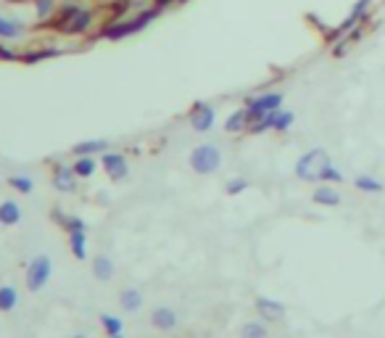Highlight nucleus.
Listing matches in <instances>:
<instances>
[{
    "label": "nucleus",
    "instance_id": "17",
    "mask_svg": "<svg viewBox=\"0 0 385 338\" xmlns=\"http://www.w3.org/2000/svg\"><path fill=\"white\" fill-rule=\"evenodd\" d=\"M248 127H251V119H248V109H246V106L238 111H232L227 117V122H225V130H227L229 135L243 133V130H248Z\"/></svg>",
    "mask_w": 385,
    "mask_h": 338
},
{
    "label": "nucleus",
    "instance_id": "27",
    "mask_svg": "<svg viewBox=\"0 0 385 338\" xmlns=\"http://www.w3.org/2000/svg\"><path fill=\"white\" fill-rule=\"evenodd\" d=\"M0 61H6V64H22V50L13 48L11 43H6V40H0Z\"/></svg>",
    "mask_w": 385,
    "mask_h": 338
},
{
    "label": "nucleus",
    "instance_id": "21",
    "mask_svg": "<svg viewBox=\"0 0 385 338\" xmlns=\"http://www.w3.org/2000/svg\"><path fill=\"white\" fill-rule=\"evenodd\" d=\"M93 272L98 280H111L114 278V262H111L106 254H98L93 259Z\"/></svg>",
    "mask_w": 385,
    "mask_h": 338
},
{
    "label": "nucleus",
    "instance_id": "28",
    "mask_svg": "<svg viewBox=\"0 0 385 338\" xmlns=\"http://www.w3.org/2000/svg\"><path fill=\"white\" fill-rule=\"evenodd\" d=\"M293 122H296L293 111L277 109V114H275V127H272V130H277V133H285V130H290V124H293Z\"/></svg>",
    "mask_w": 385,
    "mask_h": 338
},
{
    "label": "nucleus",
    "instance_id": "9",
    "mask_svg": "<svg viewBox=\"0 0 385 338\" xmlns=\"http://www.w3.org/2000/svg\"><path fill=\"white\" fill-rule=\"evenodd\" d=\"M100 167H103V172L109 175L111 180H124L127 177V172H130V167H127V156L124 154H119V151H106V154H100Z\"/></svg>",
    "mask_w": 385,
    "mask_h": 338
},
{
    "label": "nucleus",
    "instance_id": "23",
    "mask_svg": "<svg viewBox=\"0 0 385 338\" xmlns=\"http://www.w3.org/2000/svg\"><path fill=\"white\" fill-rule=\"evenodd\" d=\"M19 307V293L13 286H0V312H13Z\"/></svg>",
    "mask_w": 385,
    "mask_h": 338
},
{
    "label": "nucleus",
    "instance_id": "15",
    "mask_svg": "<svg viewBox=\"0 0 385 338\" xmlns=\"http://www.w3.org/2000/svg\"><path fill=\"white\" fill-rule=\"evenodd\" d=\"M109 151V140L103 138H93V140H82L72 148L74 156H96V154H106Z\"/></svg>",
    "mask_w": 385,
    "mask_h": 338
},
{
    "label": "nucleus",
    "instance_id": "32",
    "mask_svg": "<svg viewBox=\"0 0 385 338\" xmlns=\"http://www.w3.org/2000/svg\"><path fill=\"white\" fill-rule=\"evenodd\" d=\"M174 3H188V0H151V6H156V8H169V6H174Z\"/></svg>",
    "mask_w": 385,
    "mask_h": 338
},
{
    "label": "nucleus",
    "instance_id": "5",
    "mask_svg": "<svg viewBox=\"0 0 385 338\" xmlns=\"http://www.w3.org/2000/svg\"><path fill=\"white\" fill-rule=\"evenodd\" d=\"M190 167H192V172H198V175H211V172H217V169L222 167V151L211 143L195 145L190 154Z\"/></svg>",
    "mask_w": 385,
    "mask_h": 338
},
{
    "label": "nucleus",
    "instance_id": "3",
    "mask_svg": "<svg viewBox=\"0 0 385 338\" xmlns=\"http://www.w3.org/2000/svg\"><path fill=\"white\" fill-rule=\"evenodd\" d=\"M327 164H333L330 156H327V151L312 148V151H306V154L296 161V177H299V180H306V182L322 180V172H325Z\"/></svg>",
    "mask_w": 385,
    "mask_h": 338
},
{
    "label": "nucleus",
    "instance_id": "12",
    "mask_svg": "<svg viewBox=\"0 0 385 338\" xmlns=\"http://www.w3.org/2000/svg\"><path fill=\"white\" fill-rule=\"evenodd\" d=\"M29 6H32V11H35V22L40 27H45L56 16L59 11L61 0H29Z\"/></svg>",
    "mask_w": 385,
    "mask_h": 338
},
{
    "label": "nucleus",
    "instance_id": "31",
    "mask_svg": "<svg viewBox=\"0 0 385 338\" xmlns=\"http://www.w3.org/2000/svg\"><path fill=\"white\" fill-rule=\"evenodd\" d=\"M246 188H248V180H243V177H235V180H229V182H227V193H229V196L243 193Z\"/></svg>",
    "mask_w": 385,
    "mask_h": 338
},
{
    "label": "nucleus",
    "instance_id": "1",
    "mask_svg": "<svg viewBox=\"0 0 385 338\" xmlns=\"http://www.w3.org/2000/svg\"><path fill=\"white\" fill-rule=\"evenodd\" d=\"M45 27H50L56 35L63 37H84L90 32H96L98 11L90 8L82 0H61L56 16Z\"/></svg>",
    "mask_w": 385,
    "mask_h": 338
},
{
    "label": "nucleus",
    "instance_id": "33",
    "mask_svg": "<svg viewBox=\"0 0 385 338\" xmlns=\"http://www.w3.org/2000/svg\"><path fill=\"white\" fill-rule=\"evenodd\" d=\"M69 338H87V336H82V333H77V336H69Z\"/></svg>",
    "mask_w": 385,
    "mask_h": 338
},
{
    "label": "nucleus",
    "instance_id": "25",
    "mask_svg": "<svg viewBox=\"0 0 385 338\" xmlns=\"http://www.w3.org/2000/svg\"><path fill=\"white\" fill-rule=\"evenodd\" d=\"M100 328L106 330V336H119L121 330H124V323H121V317H114V314H100Z\"/></svg>",
    "mask_w": 385,
    "mask_h": 338
},
{
    "label": "nucleus",
    "instance_id": "4",
    "mask_svg": "<svg viewBox=\"0 0 385 338\" xmlns=\"http://www.w3.org/2000/svg\"><path fill=\"white\" fill-rule=\"evenodd\" d=\"M50 275H53V262H50L48 254H37L35 259L29 262V267H27V291L29 293H37V291H43L45 286H48Z\"/></svg>",
    "mask_w": 385,
    "mask_h": 338
},
{
    "label": "nucleus",
    "instance_id": "26",
    "mask_svg": "<svg viewBox=\"0 0 385 338\" xmlns=\"http://www.w3.org/2000/svg\"><path fill=\"white\" fill-rule=\"evenodd\" d=\"M354 185H356L359 191H367V193H380V191H383V182L370 177V175H359V177L354 180Z\"/></svg>",
    "mask_w": 385,
    "mask_h": 338
},
{
    "label": "nucleus",
    "instance_id": "20",
    "mask_svg": "<svg viewBox=\"0 0 385 338\" xmlns=\"http://www.w3.org/2000/svg\"><path fill=\"white\" fill-rule=\"evenodd\" d=\"M312 201L314 204H322V206H338L340 204V193H338L335 188H330L322 182V188H317L312 193Z\"/></svg>",
    "mask_w": 385,
    "mask_h": 338
},
{
    "label": "nucleus",
    "instance_id": "2",
    "mask_svg": "<svg viewBox=\"0 0 385 338\" xmlns=\"http://www.w3.org/2000/svg\"><path fill=\"white\" fill-rule=\"evenodd\" d=\"M158 16H161V8L156 6H143V8H137L135 13L130 16H116V19H109L106 24H100L98 29V37L100 40H111V43H119V40H127V37L133 35H140L143 29L156 22Z\"/></svg>",
    "mask_w": 385,
    "mask_h": 338
},
{
    "label": "nucleus",
    "instance_id": "10",
    "mask_svg": "<svg viewBox=\"0 0 385 338\" xmlns=\"http://www.w3.org/2000/svg\"><path fill=\"white\" fill-rule=\"evenodd\" d=\"M77 175H74L72 164H56V167L50 169V182H53V188L59 191V193H74L77 191Z\"/></svg>",
    "mask_w": 385,
    "mask_h": 338
},
{
    "label": "nucleus",
    "instance_id": "16",
    "mask_svg": "<svg viewBox=\"0 0 385 338\" xmlns=\"http://www.w3.org/2000/svg\"><path fill=\"white\" fill-rule=\"evenodd\" d=\"M22 222V206L16 204V201H3L0 204V225L3 228H13V225H19Z\"/></svg>",
    "mask_w": 385,
    "mask_h": 338
},
{
    "label": "nucleus",
    "instance_id": "29",
    "mask_svg": "<svg viewBox=\"0 0 385 338\" xmlns=\"http://www.w3.org/2000/svg\"><path fill=\"white\" fill-rule=\"evenodd\" d=\"M241 338H266V328L262 323H246L241 328Z\"/></svg>",
    "mask_w": 385,
    "mask_h": 338
},
{
    "label": "nucleus",
    "instance_id": "19",
    "mask_svg": "<svg viewBox=\"0 0 385 338\" xmlns=\"http://www.w3.org/2000/svg\"><path fill=\"white\" fill-rule=\"evenodd\" d=\"M119 304L124 312H137L143 307V293L137 288H124L119 293Z\"/></svg>",
    "mask_w": 385,
    "mask_h": 338
},
{
    "label": "nucleus",
    "instance_id": "22",
    "mask_svg": "<svg viewBox=\"0 0 385 338\" xmlns=\"http://www.w3.org/2000/svg\"><path fill=\"white\" fill-rule=\"evenodd\" d=\"M69 249L77 259H84L87 256V230H77V233H69Z\"/></svg>",
    "mask_w": 385,
    "mask_h": 338
},
{
    "label": "nucleus",
    "instance_id": "14",
    "mask_svg": "<svg viewBox=\"0 0 385 338\" xmlns=\"http://www.w3.org/2000/svg\"><path fill=\"white\" fill-rule=\"evenodd\" d=\"M256 312H259V317H264V320H269V323H275V320H280V317H285V307H282L280 302L266 299V296H259V299H256Z\"/></svg>",
    "mask_w": 385,
    "mask_h": 338
},
{
    "label": "nucleus",
    "instance_id": "8",
    "mask_svg": "<svg viewBox=\"0 0 385 338\" xmlns=\"http://www.w3.org/2000/svg\"><path fill=\"white\" fill-rule=\"evenodd\" d=\"M27 35H29V24H27L24 19L0 13V40H6V43H22Z\"/></svg>",
    "mask_w": 385,
    "mask_h": 338
},
{
    "label": "nucleus",
    "instance_id": "18",
    "mask_svg": "<svg viewBox=\"0 0 385 338\" xmlns=\"http://www.w3.org/2000/svg\"><path fill=\"white\" fill-rule=\"evenodd\" d=\"M74 175L80 177V180H87V177H93L96 175V169H98V161L96 156H74Z\"/></svg>",
    "mask_w": 385,
    "mask_h": 338
},
{
    "label": "nucleus",
    "instance_id": "34",
    "mask_svg": "<svg viewBox=\"0 0 385 338\" xmlns=\"http://www.w3.org/2000/svg\"><path fill=\"white\" fill-rule=\"evenodd\" d=\"M109 338H124V336H121V333H119V336H109Z\"/></svg>",
    "mask_w": 385,
    "mask_h": 338
},
{
    "label": "nucleus",
    "instance_id": "11",
    "mask_svg": "<svg viewBox=\"0 0 385 338\" xmlns=\"http://www.w3.org/2000/svg\"><path fill=\"white\" fill-rule=\"evenodd\" d=\"M66 48L59 45H37V48H24L22 50V64H40V61H50L63 56Z\"/></svg>",
    "mask_w": 385,
    "mask_h": 338
},
{
    "label": "nucleus",
    "instance_id": "13",
    "mask_svg": "<svg viewBox=\"0 0 385 338\" xmlns=\"http://www.w3.org/2000/svg\"><path fill=\"white\" fill-rule=\"evenodd\" d=\"M180 323V317L174 309H169V307H156L153 312H151V325L156 328V330H174Z\"/></svg>",
    "mask_w": 385,
    "mask_h": 338
},
{
    "label": "nucleus",
    "instance_id": "30",
    "mask_svg": "<svg viewBox=\"0 0 385 338\" xmlns=\"http://www.w3.org/2000/svg\"><path fill=\"white\" fill-rule=\"evenodd\" d=\"M322 182H343V172L335 164H327L325 172H322Z\"/></svg>",
    "mask_w": 385,
    "mask_h": 338
},
{
    "label": "nucleus",
    "instance_id": "6",
    "mask_svg": "<svg viewBox=\"0 0 385 338\" xmlns=\"http://www.w3.org/2000/svg\"><path fill=\"white\" fill-rule=\"evenodd\" d=\"M246 109H248V119H251V124H253V122L264 119L269 111L282 109V93H264V96L248 98Z\"/></svg>",
    "mask_w": 385,
    "mask_h": 338
},
{
    "label": "nucleus",
    "instance_id": "24",
    "mask_svg": "<svg viewBox=\"0 0 385 338\" xmlns=\"http://www.w3.org/2000/svg\"><path fill=\"white\" fill-rule=\"evenodd\" d=\"M8 185H11L13 191H19V193H24V196H29L35 191V182H32L29 175H11V177H8Z\"/></svg>",
    "mask_w": 385,
    "mask_h": 338
},
{
    "label": "nucleus",
    "instance_id": "7",
    "mask_svg": "<svg viewBox=\"0 0 385 338\" xmlns=\"http://www.w3.org/2000/svg\"><path fill=\"white\" fill-rule=\"evenodd\" d=\"M190 127L195 133H209L211 127H214V122H217V111L211 103H204V101H198L195 106L190 109Z\"/></svg>",
    "mask_w": 385,
    "mask_h": 338
}]
</instances>
